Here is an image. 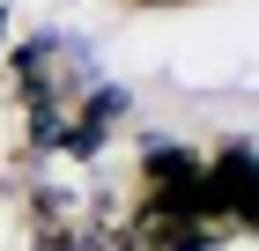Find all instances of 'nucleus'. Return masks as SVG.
Here are the masks:
<instances>
[{
	"mask_svg": "<svg viewBox=\"0 0 259 251\" xmlns=\"http://www.w3.org/2000/svg\"><path fill=\"white\" fill-rule=\"evenodd\" d=\"M134 8H148V0H134Z\"/></svg>",
	"mask_w": 259,
	"mask_h": 251,
	"instance_id": "obj_1",
	"label": "nucleus"
}]
</instances>
